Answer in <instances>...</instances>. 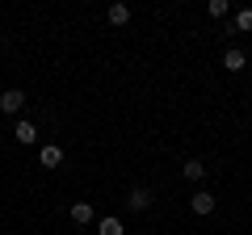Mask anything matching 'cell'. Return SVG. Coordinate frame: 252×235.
Listing matches in <instances>:
<instances>
[{
	"instance_id": "cell-1",
	"label": "cell",
	"mask_w": 252,
	"mask_h": 235,
	"mask_svg": "<svg viewBox=\"0 0 252 235\" xmlns=\"http://www.w3.org/2000/svg\"><path fill=\"white\" fill-rule=\"evenodd\" d=\"M126 210H135V214L152 210V189H147V185H135V189L126 193Z\"/></svg>"
},
{
	"instance_id": "cell-2",
	"label": "cell",
	"mask_w": 252,
	"mask_h": 235,
	"mask_svg": "<svg viewBox=\"0 0 252 235\" xmlns=\"http://www.w3.org/2000/svg\"><path fill=\"white\" fill-rule=\"evenodd\" d=\"M0 109H4V114H21V109H26V92L21 88H4L0 92Z\"/></svg>"
},
{
	"instance_id": "cell-3",
	"label": "cell",
	"mask_w": 252,
	"mask_h": 235,
	"mask_svg": "<svg viewBox=\"0 0 252 235\" xmlns=\"http://www.w3.org/2000/svg\"><path fill=\"white\" fill-rule=\"evenodd\" d=\"M13 139H17L21 147H34V143H38V126L30 122V118H21L17 126H13Z\"/></svg>"
},
{
	"instance_id": "cell-4",
	"label": "cell",
	"mask_w": 252,
	"mask_h": 235,
	"mask_svg": "<svg viewBox=\"0 0 252 235\" xmlns=\"http://www.w3.org/2000/svg\"><path fill=\"white\" fill-rule=\"evenodd\" d=\"M38 164H42V168H59V164H63V147H59V143L38 147Z\"/></svg>"
},
{
	"instance_id": "cell-5",
	"label": "cell",
	"mask_w": 252,
	"mask_h": 235,
	"mask_svg": "<svg viewBox=\"0 0 252 235\" xmlns=\"http://www.w3.org/2000/svg\"><path fill=\"white\" fill-rule=\"evenodd\" d=\"M223 67L227 72H244V67H248V55H244L240 46H227L223 51Z\"/></svg>"
},
{
	"instance_id": "cell-6",
	"label": "cell",
	"mask_w": 252,
	"mask_h": 235,
	"mask_svg": "<svg viewBox=\"0 0 252 235\" xmlns=\"http://www.w3.org/2000/svg\"><path fill=\"white\" fill-rule=\"evenodd\" d=\"M189 210H193V214H210V210H215V193L198 189L193 198H189Z\"/></svg>"
},
{
	"instance_id": "cell-7",
	"label": "cell",
	"mask_w": 252,
	"mask_h": 235,
	"mask_svg": "<svg viewBox=\"0 0 252 235\" xmlns=\"http://www.w3.org/2000/svg\"><path fill=\"white\" fill-rule=\"evenodd\" d=\"M181 176H185L189 185L202 181V176H206V164H202V160H185V164H181Z\"/></svg>"
},
{
	"instance_id": "cell-8",
	"label": "cell",
	"mask_w": 252,
	"mask_h": 235,
	"mask_svg": "<svg viewBox=\"0 0 252 235\" xmlns=\"http://www.w3.org/2000/svg\"><path fill=\"white\" fill-rule=\"evenodd\" d=\"M97 235H126V227H122V218H114V214H105L97 223Z\"/></svg>"
},
{
	"instance_id": "cell-9",
	"label": "cell",
	"mask_w": 252,
	"mask_h": 235,
	"mask_svg": "<svg viewBox=\"0 0 252 235\" xmlns=\"http://www.w3.org/2000/svg\"><path fill=\"white\" fill-rule=\"evenodd\" d=\"M67 214H72V223H93V206H89V202H72V210H67Z\"/></svg>"
},
{
	"instance_id": "cell-10",
	"label": "cell",
	"mask_w": 252,
	"mask_h": 235,
	"mask_svg": "<svg viewBox=\"0 0 252 235\" xmlns=\"http://www.w3.org/2000/svg\"><path fill=\"white\" fill-rule=\"evenodd\" d=\"M109 26H126V21H130V4H109Z\"/></svg>"
},
{
	"instance_id": "cell-11",
	"label": "cell",
	"mask_w": 252,
	"mask_h": 235,
	"mask_svg": "<svg viewBox=\"0 0 252 235\" xmlns=\"http://www.w3.org/2000/svg\"><path fill=\"white\" fill-rule=\"evenodd\" d=\"M235 29H240V34H252V9H240V13H235Z\"/></svg>"
},
{
	"instance_id": "cell-12",
	"label": "cell",
	"mask_w": 252,
	"mask_h": 235,
	"mask_svg": "<svg viewBox=\"0 0 252 235\" xmlns=\"http://www.w3.org/2000/svg\"><path fill=\"white\" fill-rule=\"evenodd\" d=\"M206 13H210V17H227V0H210Z\"/></svg>"
}]
</instances>
